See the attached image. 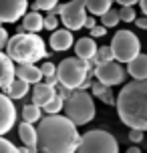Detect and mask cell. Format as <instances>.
<instances>
[{"mask_svg":"<svg viewBox=\"0 0 147 153\" xmlns=\"http://www.w3.org/2000/svg\"><path fill=\"white\" fill-rule=\"evenodd\" d=\"M129 153H139V147H129Z\"/></svg>","mask_w":147,"mask_h":153,"instance_id":"60d3db41","label":"cell"},{"mask_svg":"<svg viewBox=\"0 0 147 153\" xmlns=\"http://www.w3.org/2000/svg\"><path fill=\"white\" fill-rule=\"evenodd\" d=\"M99 51V46L95 42L93 36H85V38H79L77 42H75V54H77L79 59H85L89 61L91 56H95Z\"/></svg>","mask_w":147,"mask_h":153,"instance_id":"e0dca14e","label":"cell"},{"mask_svg":"<svg viewBox=\"0 0 147 153\" xmlns=\"http://www.w3.org/2000/svg\"><path fill=\"white\" fill-rule=\"evenodd\" d=\"M95 24H97V22H95V16H87V20H85V26H87V28H89V30L93 28Z\"/></svg>","mask_w":147,"mask_h":153,"instance_id":"74e56055","label":"cell"},{"mask_svg":"<svg viewBox=\"0 0 147 153\" xmlns=\"http://www.w3.org/2000/svg\"><path fill=\"white\" fill-rule=\"evenodd\" d=\"M95 76H97V81L105 83L107 87H117L127 79V69L123 67V62L115 61V59L113 61H103L97 65Z\"/></svg>","mask_w":147,"mask_h":153,"instance_id":"9c48e42d","label":"cell"},{"mask_svg":"<svg viewBox=\"0 0 147 153\" xmlns=\"http://www.w3.org/2000/svg\"><path fill=\"white\" fill-rule=\"evenodd\" d=\"M117 2H119L121 6H133V4H135V2H139V0H117Z\"/></svg>","mask_w":147,"mask_h":153,"instance_id":"f35d334b","label":"cell"},{"mask_svg":"<svg viewBox=\"0 0 147 153\" xmlns=\"http://www.w3.org/2000/svg\"><path fill=\"white\" fill-rule=\"evenodd\" d=\"M18 137L22 141L24 149L20 151H39V133H36V127L34 123H28V121H22L18 125Z\"/></svg>","mask_w":147,"mask_h":153,"instance_id":"7c38bea8","label":"cell"},{"mask_svg":"<svg viewBox=\"0 0 147 153\" xmlns=\"http://www.w3.org/2000/svg\"><path fill=\"white\" fill-rule=\"evenodd\" d=\"M127 73L131 79H147V54L139 53L133 61L127 62Z\"/></svg>","mask_w":147,"mask_h":153,"instance_id":"ac0fdd59","label":"cell"},{"mask_svg":"<svg viewBox=\"0 0 147 153\" xmlns=\"http://www.w3.org/2000/svg\"><path fill=\"white\" fill-rule=\"evenodd\" d=\"M117 113L129 129L147 131V79L127 83L117 95Z\"/></svg>","mask_w":147,"mask_h":153,"instance_id":"7a4b0ae2","label":"cell"},{"mask_svg":"<svg viewBox=\"0 0 147 153\" xmlns=\"http://www.w3.org/2000/svg\"><path fill=\"white\" fill-rule=\"evenodd\" d=\"M6 53L14 62H39L42 59L50 56L47 53L45 40L36 32H28V30H20L14 36L8 38Z\"/></svg>","mask_w":147,"mask_h":153,"instance_id":"3957f363","label":"cell"},{"mask_svg":"<svg viewBox=\"0 0 147 153\" xmlns=\"http://www.w3.org/2000/svg\"><path fill=\"white\" fill-rule=\"evenodd\" d=\"M8 38H10V36H8V30L2 26V24H0V51H2V48H6Z\"/></svg>","mask_w":147,"mask_h":153,"instance_id":"e575fe53","label":"cell"},{"mask_svg":"<svg viewBox=\"0 0 147 153\" xmlns=\"http://www.w3.org/2000/svg\"><path fill=\"white\" fill-rule=\"evenodd\" d=\"M42 83L50 85V87H56V85H59V76L56 75H47V76H42Z\"/></svg>","mask_w":147,"mask_h":153,"instance_id":"d590c367","label":"cell"},{"mask_svg":"<svg viewBox=\"0 0 147 153\" xmlns=\"http://www.w3.org/2000/svg\"><path fill=\"white\" fill-rule=\"evenodd\" d=\"M97 56L101 59V62H103V61H113V59H115V54H113V48H111V45H109V46H99Z\"/></svg>","mask_w":147,"mask_h":153,"instance_id":"83f0119b","label":"cell"},{"mask_svg":"<svg viewBox=\"0 0 147 153\" xmlns=\"http://www.w3.org/2000/svg\"><path fill=\"white\" fill-rule=\"evenodd\" d=\"M135 24L139 28H143V30H147V14H143L141 18H135Z\"/></svg>","mask_w":147,"mask_h":153,"instance_id":"8d00e7d4","label":"cell"},{"mask_svg":"<svg viewBox=\"0 0 147 153\" xmlns=\"http://www.w3.org/2000/svg\"><path fill=\"white\" fill-rule=\"evenodd\" d=\"M105 89H107V85L101 83V81H93V85H91V93H93V97L103 95V93H105Z\"/></svg>","mask_w":147,"mask_h":153,"instance_id":"4dcf8cb0","label":"cell"},{"mask_svg":"<svg viewBox=\"0 0 147 153\" xmlns=\"http://www.w3.org/2000/svg\"><path fill=\"white\" fill-rule=\"evenodd\" d=\"M139 6L143 10V14H147V0H139Z\"/></svg>","mask_w":147,"mask_h":153,"instance_id":"ab89813d","label":"cell"},{"mask_svg":"<svg viewBox=\"0 0 147 153\" xmlns=\"http://www.w3.org/2000/svg\"><path fill=\"white\" fill-rule=\"evenodd\" d=\"M14 99L8 95L0 93V135H6L8 131L14 129L16 123V109H14Z\"/></svg>","mask_w":147,"mask_h":153,"instance_id":"8fae6325","label":"cell"},{"mask_svg":"<svg viewBox=\"0 0 147 153\" xmlns=\"http://www.w3.org/2000/svg\"><path fill=\"white\" fill-rule=\"evenodd\" d=\"M40 71H42V76L56 75V65H53V62H45V65H40Z\"/></svg>","mask_w":147,"mask_h":153,"instance_id":"836d02e7","label":"cell"},{"mask_svg":"<svg viewBox=\"0 0 147 153\" xmlns=\"http://www.w3.org/2000/svg\"><path fill=\"white\" fill-rule=\"evenodd\" d=\"M39 151L42 153H75L81 143L77 123L67 115H47L39 121Z\"/></svg>","mask_w":147,"mask_h":153,"instance_id":"6da1fadb","label":"cell"},{"mask_svg":"<svg viewBox=\"0 0 147 153\" xmlns=\"http://www.w3.org/2000/svg\"><path fill=\"white\" fill-rule=\"evenodd\" d=\"M71 46H75V36H73V30L71 28H56L50 34V48L61 53V51H69Z\"/></svg>","mask_w":147,"mask_h":153,"instance_id":"4fadbf2b","label":"cell"},{"mask_svg":"<svg viewBox=\"0 0 147 153\" xmlns=\"http://www.w3.org/2000/svg\"><path fill=\"white\" fill-rule=\"evenodd\" d=\"M143 135H145L143 129H131L129 131V139H131L133 143H141L143 141Z\"/></svg>","mask_w":147,"mask_h":153,"instance_id":"1f68e13d","label":"cell"},{"mask_svg":"<svg viewBox=\"0 0 147 153\" xmlns=\"http://www.w3.org/2000/svg\"><path fill=\"white\" fill-rule=\"evenodd\" d=\"M50 12L59 14L61 20H62V24L75 32V30H79V28L85 26L87 12H89V10H87L85 0H71V2H67V4H56Z\"/></svg>","mask_w":147,"mask_h":153,"instance_id":"ba28073f","label":"cell"},{"mask_svg":"<svg viewBox=\"0 0 147 153\" xmlns=\"http://www.w3.org/2000/svg\"><path fill=\"white\" fill-rule=\"evenodd\" d=\"M65 115L69 117L73 123L77 125H87L95 119V101H93V93H87L83 89H73L67 101H65Z\"/></svg>","mask_w":147,"mask_h":153,"instance_id":"277c9868","label":"cell"},{"mask_svg":"<svg viewBox=\"0 0 147 153\" xmlns=\"http://www.w3.org/2000/svg\"><path fill=\"white\" fill-rule=\"evenodd\" d=\"M28 12V0H0V22L14 24Z\"/></svg>","mask_w":147,"mask_h":153,"instance_id":"30bf717a","label":"cell"},{"mask_svg":"<svg viewBox=\"0 0 147 153\" xmlns=\"http://www.w3.org/2000/svg\"><path fill=\"white\" fill-rule=\"evenodd\" d=\"M54 95H56V89L54 87H50L47 83H36L34 89H32V103L39 105V107H45Z\"/></svg>","mask_w":147,"mask_h":153,"instance_id":"2e32d148","label":"cell"},{"mask_svg":"<svg viewBox=\"0 0 147 153\" xmlns=\"http://www.w3.org/2000/svg\"><path fill=\"white\" fill-rule=\"evenodd\" d=\"M89 75V65L85 59L79 56H69L62 59V62L56 65V76H59V85L69 87V89H79L81 83Z\"/></svg>","mask_w":147,"mask_h":153,"instance_id":"5b68a950","label":"cell"},{"mask_svg":"<svg viewBox=\"0 0 147 153\" xmlns=\"http://www.w3.org/2000/svg\"><path fill=\"white\" fill-rule=\"evenodd\" d=\"M18 147H14V143H10L8 139H4L0 135V153H16Z\"/></svg>","mask_w":147,"mask_h":153,"instance_id":"f546056e","label":"cell"},{"mask_svg":"<svg viewBox=\"0 0 147 153\" xmlns=\"http://www.w3.org/2000/svg\"><path fill=\"white\" fill-rule=\"evenodd\" d=\"M39 105H34V103H30V105H24L22 107V121H28V123H39L40 119H42V113H40Z\"/></svg>","mask_w":147,"mask_h":153,"instance_id":"7402d4cb","label":"cell"},{"mask_svg":"<svg viewBox=\"0 0 147 153\" xmlns=\"http://www.w3.org/2000/svg\"><path fill=\"white\" fill-rule=\"evenodd\" d=\"M56 4H59V0H34L32 8H34V10H45V12H48V10H53Z\"/></svg>","mask_w":147,"mask_h":153,"instance_id":"4316f807","label":"cell"},{"mask_svg":"<svg viewBox=\"0 0 147 153\" xmlns=\"http://www.w3.org/2000/svg\"><path fill=\"white\" fill-rule=\"evenodd\" d=\"M45 28H47V30H56V28H59V14H54V12H50V10H48L47 12V16H45Z\"/></svg>","mask_w":147,"mask_h":153,"instance_id":"484cf974","label":"cell"},{"mask_svg":"<svg viewBox=\"0 0 147 153\" xmlns=\"http://www.w3.org/2000/svg\"><path fill=\"white\" fill-rule=\"evenodd\" d=\"M105 34H107V26L105 24H101V26L95 24L93 28H91V36L93 38H101V36H105Z\"/></svg>","mask_w":147,"mask_h":153,"instance_id":"d6a6232c","label":"cell"},{"mask_svg":"<svg viewBox=\"0 0 147 153\" xmlns=\"http://www.w3.org/2000/svg\"><path fill=\"white\" fill-rule=\"evenodd\" d=\"M101 18V24H105L107 28H113V26H117V24L121 22V16H119V10H113V8H109L107 12L103 16H99Z\"/></svg>","mask_w":147,"mask_h":153,"instance_id":"cb8c5ba5","label":"cell"},{"mask_svg":"<svg viewBox=\"0 0 147 153\" xmlns=\"http://www.w3.org/2000/svg\"><path fill=\"white\" fill-rule=\"evenodd\" d=\"M85 4H87V10H89L91 14L103 16L109 8H111L113 0H85Z\"/></svg>","mask_w":147,"mask_h":153,"instance_id":"44dd1931","label":"cell"},{"mask_svg":"<svg viewBox=\"0 0 147 153\" xmlns=\"http://www.w3.org/2000/svg\"><path fill=\"white\" fill-rule=\"evenodd\" d=\"M65 101H67V97H65V95H61V93H56V95H54V97L48 101L42 109H45V113H48V115L61 113V109L65 107Z\"/></svg>","mask_w":147,"mask_h":153,"instance_id":"603a6c76","label":"cell"},{"mask_svg":"<svg viewBox=\"0 0 147 153\" xmlns=\"http://www.w3.org/2000/svg\"><path fill=\"white\" fill-rule=\"evenodd\" d=\"M119 16H121V20H123V22H135V18H137L135 8H133V6H121Z\"/></svg>","mask_w":147,"mask_h":153,"instance_id":"d4e9b609","label":"cell"},{"mask_svg":"<svg viewBox=\"0 0 147 153\" xmlns=\"http://www.w3.org/2000/svg\"><path fill=\"white\" fill-rule=\"evenodd\" d=\"M14 75L24 79V81H28L30 85H36L42 81V71L34 62H18L14 67Z\"/></svg>","mask_w":147,"mask_h":153,"instance_id":"5bb4252c","label":"cell"},{"mask_svg":"<svg viewBox=\"0 0 147 153\" xmlns=\"http://www.w3.org/2000/svg\"><path fill=\"white\" fill-rule=\"evenodd\" d=\"M14 61L8 56V53L0 51V89H6L14 81Z\"/></svg>","mask_w":147,"mask_h":153,"instance_id":"9a60e30c","label":"cell"},{"mask_svg":"<svg viewBox=\"0 0 147 153\" xmlns=\"http://www.w3.org/2000/svg\"><path fill=\"white\" fill-rule=\"evenodd\" d=\"M28 89H30V83L28 81H24L20 76H14V81L4 89V93H6L10 99H22V97H26Z\"/></svg>","mask_w":147,"mask_h":153,"instance_id":"ffe728a7","label":"cell"},{"mask_svg":"<svg viewBox=\"0 0 147 153\" xmlns=\"http://www.w3.org/2000/svg\"><path fill=\"white\" fill-rule=\"evenodd\" d=\"M22 28L28 32H40L45 28V16L40 14L39 10L32 8L30 12H26L22 16Z\"/></svg>","mask_w":147,"mask_h":153,"instance_id":"d6986e66","label":"cell"},{"mask_svg":"<svg viewBox=\"0 0 147 153\" xmlns=\"http://www.w3.org/2000/svg\"><path fill=\"white\" fill-rule=\"evenodd\" d=\"M99 99L103 101L105 105H111V107H113V105H117V97L113 95L111 87H107V89H105V93H103V95H99Z\"/></svg>","mask_w":147,"mask_h":153,"instance_id":"f1b7e54d","label":"cell"},{"mask_svg":"<svg viewBox=\"0 0 147 153\" xmlns=\"http://www.w3.org/2000/svg\"><path fill=\"white\" fill-rule=\"evenodd\" d=\"M79 153H117L119 151V143L117 139L103 129H91L85 135H81V143H79Z\"/></svg>","mask_w":147,"mask_h":153,"instance_id":"8992f818","label":"cell"},{"mask_svg":"<svg viewBox=\"0 0 147 153\" xmlns=\"http://www.w3.org/2000/svg\"><path fill=\"white\" fill-rule=\"evenodd\" d=\"M111 48H113V54H115V61L127 65L129 61H133L141 53V42L135 32L117 30L113 40H111Z\"/></svg>","mask_w":147,"mask_h":153,"instance_id":"52a82bcc","label":"cell"}]
</instances>
